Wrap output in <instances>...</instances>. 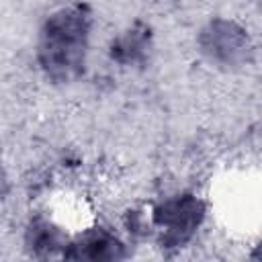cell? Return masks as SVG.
<instances>
[{
    "label": "cell",
    "mask_w": 262,
    "mask_h": 262,
    "mask_svg": "<svg viewBox=\"0 0 262 262\" xmlns=\"http://www.w3.org/2000/svg\"><path fill=\"white\" fill-rule=\"evenodd\" d=\"M84 37L86 18L80 12L63 10L61 14L53 16L45 29V66L68 74L72 68L80 63V55L84 51Z\"/></svg>",
    "instance_id": "1"
}]
</instances>
